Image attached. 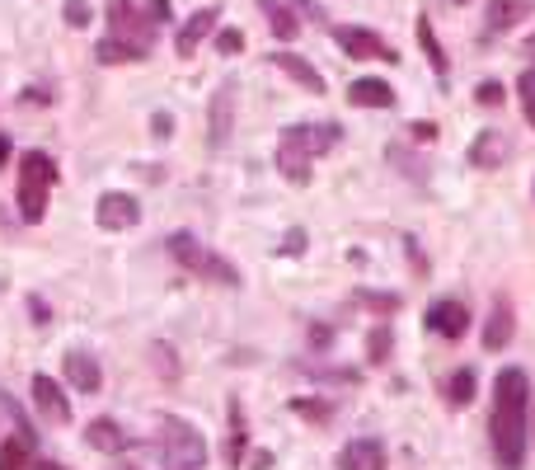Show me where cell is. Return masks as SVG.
Returning a JSON list of instances; mask_svg holds the SVG:
<instances>
[{
  "label": "cell",
  "instance_id": "cell-27",
  "mask_svg": "<svg viewBox=\"0 0 535 470\" xmlns=\"http://www.w3.org/2000/svg\"><path fill=\"white\" fill-rule=\"evenodd\" d=\"M301 372L315 376V381H338V386H352V381H357L352 367H329V362H301Z\"/></svg>",
  "mask_w": 535,
  "mask_h": 470
},
{
  "label": "cell",
  "instance_id": "cell-12",
  "mask_svg": "<svg viewBox=\"0 0 535 470\" xmlns=\"http://www.w3.org/2000/svg\"><path fill=\"white\" fill-rule=\"evenodd\" d=\"M165 250H169V259H174V264L188 268V273H198V278L207 273V264H212V250H207L193 231H174L165 240Z\"/></svg>",
  "mask_w": 535,
  "mask_h": 470
},
{
  "label": "cell",
  "instance_id": "cell-17",
  "mask_svg": "<svg viewBox=\"0 0 535 470\" xmlns=\"http://www.w3.org/2000/svg\"><path fill=\"white\" fill-rule=\"evenodd\" d=\"M512 329H517V315H512V301L498 297L489 311V325H484V348L489 353H503L507 344H512Z\"/></svg>",
  "mask_w": 535,
  "mask_h": 470
},
{
  "label": "cell",
  "instance_id": "cell-42",
  "mask_svg": "<svg viewBox=\"0 0 535 470\" xmlns=\"http://www.w3.org/2000/svg\"><path fill=\"white\" fill-rule=\"evenodd\" d=\"M249 461H254V470H268V466H273V452H254Z\"/></svg>",
  "mask_w": 535,
  "mask_h": 470
},
{
  "label": "cell",
  "instance_id": "cell-31",
  "mask_svg": "<svg viewBox=\"0 0 535 470\" xmlns=\"http://www.w3.org/2000/svg\"><path fill=\"white\" fill-rule=\"evenodd\" d=\"M517 94H521V113H526V123L535 127V71H526V76L517 80Z\"/></svg>",
  "mask_w": 535,
  "mask_h": 470
},
{
  "label": "cell",
  "instance_id": "cell-15",
  "mask_svg": "<svg viewBox=\"0 0 535 470\" xmlns=\"http://www.w3.org/2000/svg\"><path fill=\"white\" fill-rule=\"evenodd\" d=\"M216 10H207V5H202V10H193V15L184 19V29L174 33V52H179V57H193V52H198L202 47V38H212V29H216Z\"/></svg>",
  "mask_w": 535,
  "mask_h": 470
},
{
  "label": "cell",
  "instance_id": "cell-11",
  "mask_svg": "<svg viewBox=\"0 0 535 470\" xmlns=\"http://www.w3.org/2000/svg\"><path fill=\"white\" fill-rule=\"evenodd\" d=\"M338 470H390V456H385L381 438H352L343 452H338Z\"/></svg>",
  "mask_w": 535,
  "mask_h": 470
},
{
  "label": "cell",
  "instance_id": "cell-37",
  "mask_svg": "<svg viewBox=\"0 0 535 470\" xmlns=\"http://www.w3.org/2000/svg\"><path fill=\"white\" fill-rule=\"evenodd\" d=\"M277 254H306V231H287L282 245H277Z\"/></svg>",
  "mask_w": 535,
  "mask_h": 470
},
{
  "label": "cell",
  "instance_id": "cell-26",
  "mask_svg": "<svg viewBox=\"0 0 535 470\" xmlns=\"http://www.w3.org/2000/svg\"><path fill=\"white\" fill-rule=\"evenodd\" d=\"M418 43H423V52H428L432 71H437V76H446V52H442V43H437V33H432L428 15H418Z\"/></svg>",
  "mask_w": 535,
  "mask_h": 470
},
{
  "label": "cell",
  "instance_id": "cell-16",
  "mask_svg": "<svg viewBox=\"0 0 535 470\" xmlns=\"http://www.w3.org/2000/svg\"><path fill=\"white\" fill-rule=\"evenodd\" d=\"M268 62H273V66H277V71H282V76H287V80H296L301 90H310V94H329V85H324V76H320V71H315V66L306 62V57H296V52H273Z\"/></svg>",
  "mask_w": 535,
  "mask_h": 470
},
{
  "label": "cell",
  "instance_id": "cell-3",
  "mask_svg": "<svg viewBox=\"0 0 535 470\" xmlns=\"http://www.w3.org/2000/svg\"><path fill=\"white\" fill-rule=\"evenodd\" d=\"M315 141H310V123H296V127H282V137H277V174L287 179V184L306 188L315 179Z\"/></svg>",
  "mask_w": 535,
  "mask_h": 470
},
{
  "label": "cell",
  "instance_id": "cell-39",
  "mask_svg": "<svg viewBox=\"0 0 535 470\" xmlns=\"http://www.w3.org/2000/svg\"><path fill=\"white\" fill-rule=\"evenodd\" d=\"M146 19H151L155 29H160V24H169V0H151V5H146Z\"/></svg>",
  "mask_w": 535,
  "mask_h": 470
},
{
  "label": "cell",
  "instance_id": "cell-44",
  "mask_svg": "<svg viewBox=\"0 0 535 470\" xmlns=\"http://www.w3.org/2000/svg\"><path fill=\"white\" fill-rule=\"evenodd\" d=\"M521 52H526V57H531V62H535V33H531V38H526V43H521Z\"/></svg>",
  "mask_w": 535,
  "mask_h": 470
},
{
  "label": "cell",
  "instance_id": "cell-13",
  "mask_svg": "<svg viewBox=\"0 0 535 470\" xmlns=\"http://www.w3.org/2000/svg\"><path fill=\"white\" fill-rule=\"evenodd\" d=\"M33 405H38V414H43L47 423H71V400H66L62 386L43 372L33 376Z\"/></svg>",
  "mask_w": 535,
  "mask_h": 470
},
{
  "label": "cell",
  "instance_id": "cell-14",
  "mask_svg": "<svg viewBox=\"0 0 535 470\" xmlns=\"http://www.w3.org/2000/svg\"><path fill=\"white\" fill-rule=\"evenodd\" d=\"M62 372L80 395H99V386H104V367H99V358H90V353H66Z\"/></svg>",
  "mask_w": 535,
  "mask_h": 470
},
{
  "label": "cell",
  "instance_id": "cell-24",
  "mask_svg": "<svg viewBox=\"0 0 535 470\" xmlns=\"http://www.w3.org/2000/svg\"><path fill=\"white\" fill-rule=\"evenodd\" d=\"M94 57H99V66H123V62H141L137 47L118 43V38H99V47H94Z\"/></svg>",
  "mask_w": 535,
  "mask_h": 470
},
{
  "label": "cell",
  "instance_id": "cell-19",
  "mask_svg": "<svg viewBox=\"0 0 535 470\" xmlns=\"http://www.w3.org/2000/svg\"><path fill=\"white\" fill-rule=\"evenodd\" d=\"M85 442H90L94 452H127V447H132V438H127L113 419H94L90 428H85Z\"/></svg>",
  "mask_w": 535,
  "mask_h": 470
},
{
  "label": "cell",
  "instance_id": "cell-10",
  "mask_svg": "<svg viewBox=\"0 0 535 470\" xmlns=\"http://www.w3.org/2000/svg\"><path fill=\"white\" fill-rule=\"evenodd\" d=\"M507 156H512V137L498 132V127H489V132H479V137L470 141V165L474 170H503Z\"/></svg>",
  "mask_w": 535,
  "mask_h": 470
},
{
  "label": "cell",
  "instance_id": "cell-30",
  "mask_svg": "<svg viewBox=\"0 0 535 470\" xmlns=\"http://www.w3.org/2000/svg\"><path fill=\"white\" fill-rule=\"evenodd\" d=\"M296 414H306L310 423H329L334 419V400H291Z\"/></svg>",
  "mask_w": 535,
  "mask_h": 470
},
{
  "label": "cell",
  "instance_id": "cell-4",
  "mask_svg": "<svg viewBox=\"0 0 535 470\" xmlns=\"http://www.w3.org/2000/svg\"><path fill=\"white\" fill-rule=\"evenodd\" d=\"M160 456H165V470H202L207 466V438L188 419H165Z\"/></svg>",
  "mask_w": 535,
  "mask_h": 470
},
{
  "label": "cell",
  "instance_id": "cell-28",
  "mask_svg": "<svg viewBox=\"0 0 535 470\" xmlns=\"http://www.w3.org/2000/svg\"><path fill=\"white\" fill-rule=\"evenodd\" d=\"M24 456H29V442L19 438V433L0 442V470H24Z\"/></svg>",
  "mask_w": 535,
  "mask_h": 470
},
{
  "label": "cell",
  "instance_id": "cell-6",
  "mask_svg": "<svg viewBox=\"0 0 535 470\" xmlns=\"http://www.w3.org/2000/svg\"><path fill=\"white\" fill-rule=\"evenodd\" d=\"M334 43L343 47V57H357V62H399V52L385 43L381 33L357 29V24H338Z\"/></svg>",
  "mask_w": 535,
  "mask_h": 470
},
{
  "label": "cell",
  "instance_id": "cell-33",
  "mask_svg": "<svg viewBox=\"0 0 535 470\" xmlns=\"http://www.w3.org/2000/svg\"><path fill=\"white\" fill-rule=\"evenodd\" d=\"M62 15H66V24H71V29H85V24L94 19V10L85 5V0H66V5H62Z\"/></svg>",
  "mask_w": 535,
  "mask_h": 470
},
{
  "label": "cell",
  "instance_id": "cell-35",
  "mask_svg": "<svg viewBox=\"0 0 535 470\" xmlns=\"http://www.w3.org/2000/svg\"><path fill=\"white\" fill-rule=\"evenodd\" d=\"M240 47H245V33H240V29H221V33H216V52H221V57H235Z\"/></svg>",
  "mask_w": 535,
  "mask_h": 470
},
{
  "label": "cell",
  "instance_id": "cell-1",
  "mask_svg": "<svg viewBox=\"0 0 535 470\" xmlns=\"http://www.w3.org/2000/svg\"><path fill=\"white\" fill-rule=\"evenodd\" d=\"M531 386L521 367H503L493 381V414H489V442L498 470H521L526 466V409H531Z\"/></svg>",
  "mask_w": 535,
  "mask_h": 470
},
{
  "label": "cell",
  "instance_id": "cell-18",
  "mask_svg": "<svg viewBox=\"0 0 535 470\" xmlns=\"http://www.w3.org/2000/svg\"><path fill=\"white\" fill-rule=\"evenodd\" d=\"M348 104L352 109H395V90L376 76H362V80H352Z\"/></svg>",
  "mask_w": 535,
  "mask_h": 470
},
{
  "label": "cell",
  "instance_id": "cell-38",
  "mask_svg": "<svg viewBox=\"0 0 535 470\" xmlns=\"http://www.w3.org/2000/svg\"><path fill=\"white\" fill-rule=\"evenodd\" d=\"M155 367H160V376H179V362H169L165 344H155Z\"/></svg>",
  "mask_w": 535,
  "mask_h": 470
},
{
  "label": "cell",
  "instance_id": "cell-46",
  "mask_svg": "<svg viewBox=\"0 0 535 470\" xmlns=\"http://www.w3.org/2000/svg\"><path fill=\"white\" fill-rule=\"evenodd\" d=\"M456 5H470V0H456Z\"/></svg>",
  "mask_w": 535,
  "mask_h": 470
},
{
  "label": "cell",
  "instance_id": "cell-41",
  "mask_svg": "<svg viewBox=\"0 0 535 470\" xmlns=\"http://www.w3.org/2000/svg\"><path fill=\"white\" fill-rule=\"evenodd\" d=\"M310 344L329 348V344H334V329H329V325H310Z\"/></svg>",
  "mask_w": 535,
  "mask_h": 470
},
{
  "label": "cell",
  "instance_id": "cell-9",
  "mask_svg": "<svg viewBox=\"0 0 535 470\" xmlns=\"http://www.w3.org/2000/svg\"><path fill=\"white\" fill-rule=\"evenodd\" d=\"M470 320L474 315L465 311V301H456V297H442L428 306V329H437L442 339H465V334H470Z\"/></svg>",
  "mask_w": 535,
  "mask_h": 470
},
{
  "label": "cell",
  "instance_id": "cell-43",
  "mask_svg": "<svg viewBox=\"0 0 535 470\" xmlns=\"http://www.w3.org/2000/svg\"><path fill=\"white\" fill-rule=\"evenodd\" d=\"M5 160H10V137L0 132V170H5Z\"/></svg>",
  "mask_w": 535,
  "mask_h": 470
},
{
  "label": "cell",
  "instance_id": "cell-8",
  "mask_svg": "<svg viewBox=\"0 0 535 470\" xmlns=\"http://www.w3.org/2000/svg\"><path fill=\"white\" fill-rule=\"evenodd\" d=\"M230 132H235V85H221L212 94V109H207V146L221 151L230 141Z\"/></svg>",
  "mask_w": 535,
  "mask_h": 470
},
{
  "label": "cell",
  "instance_id": "cell-20",
  "mask_svg": "<svg viewBox=\"0 0 535 470\" xmlns=\"http://www.w3.org/2000/svg\"><path fill=\"white\" fill-rule=\"evenodd\" d=\"M526 10H531V0H493L489 10H484V29L507 33L517 19H526Z\"/></svg>",
  "mask_w": 535,
  "mask_h": 470
},
{
  "label": "cell",
  "instance_id": "cell-5",
  "mask_svg": "<svg viewBox=\"0 0 535 470\" xmlns=\"http://www.w3.org/2000/svg\"><path fill=\"white\" fill-rule=\"evenodd\" d=\"M108 38L137 47L141 62H146V52L155 47V24L146 19V10L132 5V0H108Z\"/></svg>",
  "mask_w": 535,
  "mask_h": 470
},
{
  "label": "cell",
  "instance_id": "cell-40",
  "mask_svg": "<svg viewBox=\"0 0 535 470\" xmlns=\"http://www.w3.org/2000/svg\"><path fill=\"white\" fill-rule=\"evenodd\" d=\"M409 132H413V141H423V146H432V141H437V132H442V127H437V123H413Z\"/></svg>",
  "mask_w": 535,
  "mask_h": 470
},
{
  "label": "cell",
  "instance_id": "cell-7",
  "mask_svg": "<svg viewBox=\"0 0 535 470\" xmlns=\"http://www.w3.org/2000/svg\"><path fill=\"white\" fill-rule=\"evenodd\" d=\"M94 221H99V231H132L141 221V207L132 193H104L94 203Z\"/></svg>",
  "mask_w": 535,
  "mask_h": 470
},
{
  "label": "cell",
  "instance_id": "cell-32",
  "mask_svg": "<svg viewBox=\"0 0 535 470\" xmlns=\"http://www.w3.org/2000/svg\"><path fill=\"white\" fill-rule=\"evenodd\" d=\"M367 353H371V362H385V358H390V325H376V329H371Z\"/></svg>",
  "mask_w": 535,
  "mask_h": 470
},
{
  "label": "cell",
  "instance_id": "cell-25",
  "mask_svg": "<svg viewBox=\"0 0 535 470\" xmlns=\"http://www.w3.org/2000/svg\"><path fill=\"white\" fill-rule=\"evenodd\" d=\"M352 301H357V306H367L371 315H395L399 311V297L395 292H371V287H357V292H352Z\"/></svg>",
  "mask_w": 535,
  "mask_h": 470
},
{
  "label": "cell",
  "instance_id": "cell-45",
  "mask_svg": "<svg viewBox=\"0 0 535 470\" xmlns=\"http://www.w3.org/2000/svg\"><path fill=\"white\" fill-rule=\"evenodd\" d=\"M33 470H66V466H57V461H38Z\"/></svg>",
  "mask_w": 535,
  "mask_h": 470
},
{
  "label": "cell",
  "instance_id": "cell-36",
  "mask_svg": "<svg viewBox=\"0 0 535 470\" xmlns=\"http://www.w3.org/2000/svg\"><path fill=\"white\" fill-rule=\"evenodd\" d=\"M151 137H155V141H169V137H174V118H169L165 109H155V113H151Z\"/></svg>",
  "mask_w": 535,
  "mask_h": 470
},
{
  "label": "cell",
  "instance_id": "cell-23",
  "mask_svg": "<svg viewBox=\"0 0 535 470\" xmlns=\"http://www.w3.org/2000/svg\"><path fill=\"white\" fill-rule=\"evenodd\" d=\"M474 391H479V372H474V367H460V372H451V381H446V405L465 409L474 400Z\"/></svg>",
  "mask_w": 535,
  "mask_h": 470
},
{
  "label": "cell",
  "instance_id": "cell-21",
  "mask_svg": "<svg viewBox=\"0 0 535 470\" xmlns=\"http://www.w3.org/2000/svg\"><path fill=\"white\" fill-rule=\"evenodd\" d=\"M226 414H230L226 466H245V438H249V428H245V409H240V400H230V405H226Z\"/></svg>",
  "mask_w": 535,
  "mask_h": 470
},
{
  "label": "cell",
  "instance_id": "cell-34",
  "mask_svg": "<svg viewBox=\"0 0 535 470\" xmlns=\"http://www.w3.org/2000/svg\"><path fill=\"white\" fill-rule=\"evenodd\" d=\"M474 99H479L484 109H498V104H503V99H507V90H503V85H498V80H484V85L474 90Z\"/></svg>",
  "mask_w": 535,
  "mask_h": 470
},
{
  "label": "cell",
  "instance_id": "cell-2",
  "mask_svg": "<svg viewBox=\"0 0 535 470\" xmlns=\"http://www.w3.org/2000/svg\"><path fill=\"white\" fill-rule=\"evenodd\" d=\"M52 188H57V165H52V156H47V151H24L15 198H19V217L29 221V226H38V221L47 217Z\"/></svg>",
  "mask_w": 535,
  "mask_h": 470
},
{
  "label": "cell",
  "instance_id": "cell-22",
  "mask_svg": "<svg viewBox=\"0 0 535 470\" xmlns=\"http://www.w3.org/2000/svg\"><path fill=\"white\" fill-rule=\"evenodd\" d=\"M259 10L263 15H268V29L277 33V38H296V33H301V19H296V10H291V5H282V0H259Z\"/></svg>",
  "mask_w": 535,
  "mask_h": 470
},
{
  "label": "cell",
  "instance_id": "cell-29",
  "mask_svg": "<svg viewBox=\"0 0 535 470\" xmlns=\"http://www.w3.org/2000/svg\"><path fill=\"white\" fill-rule=\"evenodd\" d=\"M390 165H404V174H409L413 184H423V179H428V174H423V160L413 156L409 146H399V141L390 146Z\"/></svg>",
  "mask_w": 535,
  "mask_h": 470
}]
</instances>
